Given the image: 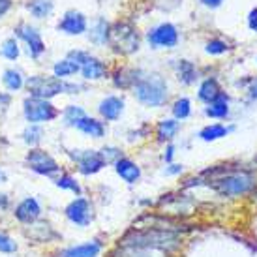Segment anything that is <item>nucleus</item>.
I'll return each instance as SVG.
<instances>
[{"mask_svg":"<svg viewBox=\"0 0 257 257\" xmlns=\"http://www.w3.org/2000/svg\"><path fill=\"white\" fill-rule=\"evenodd\" d=\"M118 246L147 251L160 250L164 253H169L180 246V235L165 227H137L122 236L118 240Z\"/></svg>","mask_w":257,"mask_h":257,"instance_id":"obj_1","label":"nucleus"},{"mask_svg":"<svg viewBox=\"0 0 257 257\" xmlns=\"http://www.w3.org/2000/svg\"><path fill=\"white\" fill-rule=\"evenodd\" d=\"M134 94L147 107H160L167 101V83L160 75H145L134 86Z\"/></svg>","mask_w":257,"mask_h":257,"instance_id":"obj_2","label":"nucleus"},{"mask_svg":"<svg viewBox=\"0 0 257 257\" xmlns=\"http://www.w3.org/2000/svg\"><path fill=\"white\" fill-rule=\"evenodd\" d=\"M214 190L223 197H238V195H246L253 190L255 186V179L251 177L250 173H229L225 177L214 180L212 182Z\"/></svg>","mask_w":257,"mask_h":257,"instance_id":"obj_3","label":"nucleus"},{"mask_svg":"<svg viewBox=\"0 0 257 257\" xmlns=\"http://www.w3.org/2000/svg\"><path fill=\"white\" fill-rule=\"evenodd\" d=\"M25 88L29 90L32 98L51 100L58 94L66 92V81L55 77V75H32L25 81Z\"/></svg>","mask_w":257,"mask_h":257,"instance_id":"obj_4","label":"nucleus"},{"mask_svg":"<svg viewBox=\"0 0 257 257\" xmlns=\"http://www.w3.org/2000/svg\"><path fill=\"white\" fill-rule=\"evenodd\" d=\"M25 164L32 173H36L40 177H47V179H57L60 175V164L55 158L51 156L47 150L43 149H30L25 156Z\"/></svg>","mask_w":257,"mask_h":257,"instance_id":"obj_5","label":"nucleus"},{"mask_svg":"<svg viewBox=\"0 0 257 257\" xmlns=\"http://www.w3.org/2000/svg\"><path fill=\"white\" fill-rule=\"evenodd\" d=\"M23 114L29 124H43V122L55 120L58 116V109L49 100H40V98L29 96L23 101Z\"/></svg>","mask_w":257,"mask_h":257,"instance_id":"obj_6","label":"nucleus"},{"mask_svg":"<svg viewBox=\"0 0 257 257\" xmlns=\"http://www.w3.org/2000/svg\"><path fill=\"white\" fill-rule=\"evenodd\" d=\"M64 216L66 220L70 221L72 225L79 229H85L88 227L90 223L94 221V205L92 201L88 197H75L72 199L64 208Z\"/></svg>","mask_w":257,"mask_h":257,"instance_id":"obj_7","label":"nucleus"},{"mask_svg":"<svg viewBox=\"0 0 257 257\" xmlns=\"http://www.w3.org/2000/svg\"><path fill=\"white\" fill-rule=\"evenodd\" d=\"M72 160L75 162L77 171L81 173L83 177L98 175L103 167H107V164H105V160H103L100 150H73Z\"/></svg>","mask_w":257,"mask_h":257,"instance_id":"obj_8","label":"nucleus"},{"mask_svg":"<svg viewBox=\"0 0 257 257\" xmlns=\"http://www.w3.org/2000/svg\"><path fill=\"white\" fill-rule=\"evenodd\" d=\"M42 214H43V207L42 203L36 199V197H32V195H27V197H23L14 208H12V216H14V220L17 223H21V225H32V223H36L38 220H42Z\"/></svg>","mask_w":257,"mask_h":257,"instance_id":"obj_9","label":"nucleus"},{"mask_svg":"<svg viewBox=\"0 0 257 257\" xmlns=\"http://www.w3.org/2000/svg\"><path fill=\"white\" fill-rule=\"evenodd\" d=\"M109 40L113 43V47L120 53H134L139 49V36L137 32L126 23H118L111 32Z\"/></svg>","mask_w":257,"mask_h":257,"instance_id":"obj_10","label":"nucleus"},{"mask_svg":"<svg viewBox=\"0 0 257 257\" xmlns=\"http://www.w3.org/2000/svg\"><path fill=\"white\" fill-rule=\"evenodd\" d=\"M101 251H103L101 240L92 238V240H85L81 244L66 246L58 251V257H100Z\"/></svg>","mask_w":257,"mask_h":257,"instance_id":"obj_11","label":"nucleus"},{"mask_svg":"<svg viewBox=\"0 0 257 257\" xmlns=\"http://www.w3.org/2000/svg\"><path fill=\"white\" fill-rule=\"evenodd\" d=\"M15 32H17V36L21 38L23 42L27 43L29 55L32 58H40L45 53V43H43L42 36H40V32L36 29H32L29 25H19Z\"/></svg>","mask_w":257,"mask_h":257,"instance_id":"obj_12","label":"nucleus"},{"mask_svg":"<svg viewBox=\"0 0 257 257\" xmlns=\"http://www.w3.org/2000/svg\"><path fill=\"white\" fill-rule=\"evenodd\" d=\"M149 42L154 47H175L179 42V32L173 27L171 23H164L152 32H149Z\"/></svg>","mask_w":257,"mask_h":257,"instance_id":"obj_13","label":"nucleus"},{"mask_svg":"<svg viewBox=\"0 0 257 257\" xmlns=\"http://www.w3.org/2000/svg\"><path fill=\"white\" fill-rule=\"evenodd\" d=\"M29 236L34 242H40V244H47L60 238V235L53 229V225H51L49 221H43V220H38L36 223L29 225Z\"/></svg>","mask_w":257,"mask_h":257,"instance_id":"obj_14","label":"nucleus"},{"mask_svg":"<svg viewBox=\"0 0 257 257\" xmlns=\"http://www.w3.org/2000/svg\"><path fill=\"white\" fill-rule=\"evenodd\" d=\"M114 171L126 184H136L137 180L141 179V167L134 160H130V158L116 160L114 162Z\"/></svg>","mask_w":257,"mask_h":257,"instance_id":"obj_15","label":"nucleus"},{"mask_svg":"<svg viewBox=\"0 0 257 257\" xmlns=\"http://www.w3.org/2000/svg\"><path fill=\"white\" fill-rule=\"evenodd\" d=\"M122 111H124V100H122L120 96H107L98 105V113L105 120H118Z\"/></svg>","mask_w":257,"mask_h":257,"instance_id":"obj_16","label":"nucleus"},{"mask_svg":"<svg viewBox=\"0 0 257 257\" xmlns=\"http://www.w3.org/2000/svg\"><path fill=\"white\" fill-rule=\"evenodd\" d=\"M58 29L66 32V34H72V36H77V34H83L86 29V21L85 17L79 14V12H68L66 17L60 21Z\"/></svg>","mask_w":257,"mask_h":257,"instance_id":"obj_17","label":"nucleus"},{"mask_svg":"<svg viewBox=\"0 0 257 257\" xmlns=\"http://www.w3.org/2000/svg\"><path fill=\"white\" fill-rule=\"evenodd\" d=\"M105 73H107V66L94 57H90L85 64L81 66V75L86 81H98V79L105 77Z\"/></svg>","mask_w":257,"mask_h":257,"instance_id":"obj_18","label":"nucleus"},{"mask_svg":"<svg viewBox=\"0 0 257 257\" xmlns=\"http://www.w3.org/2000/svg\"><path fill=\"white\" fill-rule=\"evenodd\" d=\"M75 128H77L81 134L92 137V139H100V137L105 136V126H103V122L96 120V118L88 116V114H86L85 118H81V120L77 122Z\"/></svg>","mask_w":257,"mask_h":257,"instance_id":"obj_19","label":"nucleus"},{"mask_svg":"<svg viewBox=\"0 0 257 257\" xmlns=\"http://www.w3.org/2000/svg\"><path fill=\"white\" fill-rule=\"evenodd\" d=\"M55 186L58 190H64V192H72L75 197H81L83 195V188L79 184V180L70 175V173H60L57 179H55Z\"/></svg>","mask_w":257,"mask_h":257,"instance_id":"obj_20","label":"nucleus"},{"mask_svg":"<svg viewBox=\"0 0 257 257\" xmlns=\"http://www.w3.org/2000/svg\"><path fill=\"white\" fill-rule=\"evenodd\" d=\"M25 81L27 79L23 77V73L19 70H15V68H8L2 73V83H4V86H6L10 92H19L23 86H25Z\"/></svg>","mask_w":257,"mask_h":257,"instance_id":"obj_21","label":"nucleus"},{"mask_svg":"<svg viewBox=\"0 0 257 257\" xmlns=\"http://www.w3.org/2000/svg\"><path fill=\"white\" fill-rule=\"evenodd\" d=\"M205 113L212 118H225L229 114V98L223 92H220V96L216 98L212 103H208V107L205 109Z\"/></svg>","mask_w":257,"mask_h":257,"instance_id":"obj_22","label":"nucleus"},{"mask_svg":"<svg viewBox=\"0 0 257 257\" xmlns=\"http://www.w3.org/2000/svg\"><path fill=\"white\" fill-rule=\"evenodd\" d=\"M220 86H218V81L216 79H205L203 83H201L199 86V92H197V96H199L201 101H205V103H212V101L220 96Z\"/></svg>","mask_w":257,"mask_h":257,"instance_id":"obj_23","label":"nucleus"},{"mask_svg":"<svg viewBox=\"0 0 257 257\" xmlns=\"http://www.w3.org/2000/svg\"><path fill=\"white\" fill-rule=\"evenodd\" d=\"M179 128H180V124L177 118H165V120H162L156 128L158 141H171L173 137L177 136Z\"/></svg>","mask_w":257,"mask_h":257,"instance_id":"obj_24","label":"nucleus"},{"mask_svg":"<svg viewBox=\"0 0 257 257\" xmlns=\"http://www.w3.org/2000/svg\"><path fill=\"white\" fill-rule=\"evenodd\" d=\"M81 72L79 64H75L73 60L70 58H64V60H58L57 64L53 66V75L58 79H64V77H72L75 73Z\"/></svg>","mask_w":257,"mask_h":257,"instance_id":"obj_25","label":"nucleus"},{"mask_svg":"<svg viewBox=\"0 0 257 257\" xmlns=\"http://www.w3.org/2000/svg\"><path fill=\"white\" fill-rule=\"evenodd\" d=\"M42 139H43V130L40 124H29L25 128V132H23V141L29 145L30 149L38 147V145L42 143Z\"/></svg>","mask_w":257,"mask_h":257,"instance_id":"obj_26","label":"nucleus"},{"mask_svg":"<svg viewBox=\"0 0 257 257\" xmlns=\"http://www.w3.org/2000/svg\"><path fill=\"white\" fill-rule=\"evenodd\" d=\"M229 132H231V128H225V126H221V124H210V126L201 130L199 137L203 141H216V139L225 137Z\"/></svg>","mask_w":257,"mask_h":257,"instance_id":"obj_27","label":"nucleus"},{"mask_svg":"<svg viewBox=\"0 0 257 257\" xmlns=\"http://www.w3.org/2000/svg\"><path fill=\"white\" fill-rule=\"evenodd\" d=\"M17 251H19V242H17L8 231L0 229V253H4V255H14Z\"/></svg>","mask_w":257,"mask_h":257,"instance_id":"obj_28","label":"nucleus"},{"mask_svg":"<svg viewBox=\"0 0 257 257\" xmlns=\"http://www.w3.org/2000/svg\"><path fill=\"white\" fill-rule=\"evenodd\" d=\"M86 113L83 107H79V105H68V107L64 109V113H62V118H64V124L66 126H77V122L81 120V118H85Z\"/></svg>","mask_w":257,"mask_h":257,"instance_id":"obj_29","label":"nucleus"},{"mask_svg":"<svg viewBox=\"0 0 257 257\" xmlns=\"http://www.w3.org/2000/svg\"><path fill=\"white\" fill-rule=\"evenodd\" d=\"M139 75V72H134V70H130V72H116V75H114V85L120 86V88H128V86H136L137 83H139V79L137 77Z\"/></svg>","mask_w":257,"mask_h":257,"instance_id":"obj_30","label":"nucleus"},{"mask_svg":"<svg viewBox=\"0 0 257 257\" xmlns=\"http://www.w3.org/2000/svg\"><path fill=\"white\" fill-rule=\"evenodd\" d=\"M179 79L184 83V85H192V83H195V79H197V72H195V68H193L192 62H188V60H180Z\"/></svg>","mask_w":257,"mask_h":257,"instance_id":"obj_31","label":"nucleus"},{"mask_svg":"<svg viewBox=\"0 0 257 257\" xmlns=\"http://www.w3.org/2000/svg\"><path fill=\"white\" fill-rule=\"evenodd\" d=\"M173 114L177 120H184L192 114V103L188 98H179V100L173 103Z\"/></svg>","mask_w":257,"mask_h":257,"instance_id":"obj_32","label":"nucleus"},{"mask_svg":"<svg viewBox=\"0 0 257 257\" xmlns=\"http://www.w3.org/2000/svg\"><path fill=\"white\" fill-rule=\"evenodd\" d=\"M0 55L8 60H17L19 58V45L15 42V38H8L0 47Z\"/></svg>","mask_w":257,"mask_h":257,"instance_id":"obj_33","label":"nucleus"},{"mask_svg":"<svg viewBox=\"0 0 257 257\" xmlns=\"http://www.w3.org/2000/svg\"><path fill=\"white\" fill-rule=\"evenodd\" d=\"M51 10H53V4H51L49 0H34L32 4H30V12L34 17L38 19H42V17H47L51 14Z\"/></svg>","mask_w":257,"mask_h":257,"instance_id":"obj_34","label":"nucleus"},{"mask_svg":"<svg viewBox=\"0 0 257 257\" xmlns=\"http://www.w3.org/2000/svg\"><path fill=\"white\" fill-rule=\"evenodd\" d=\"M90 40H92L94 43H105V40H109V27L105 21H100L96 27H94V30L90 32Z\"/></svg>","mask_w":257,"mask_h":257,"instance_id":"obj_35","label":"nucleus"},{"mask_svg":"<svg viewBox=\"0 0 257 257\" xmlns=\"http://www.w3.org/2000/svg\"><path fill=\"white\" fill-rule=\"evenodd\" d=\"M101 156H103V160H105V164H114L116 160H120V150L114 149V147H107V149L100 150Z\"/></svg>","mask_w":257,"mask_h":257,"instance_id":"obj_36","label":"nucleus"},{"mask_svg":"<svg viewBox=\"0 0 257 257\" xmlns=\"http://www.w3.org/2000/svg\"><path fill=\"white\" fill-rule=\"evenodd\" d=\"M227 51V45L220 40H212V42L207 43V53L208 55H221V53H225Z\"/></svg>","mask_w":257,"mask_h":257,"instance_id":"obj_37","label":"nucleus"},{"mask_svg":"<svg viewBox=\"0 0 257 257\" xmlns=\"http://www.w3.org/2000/svg\"><path fill=\"white\" fill-rule=\"evenodd\" d=\"M10 208H12V199H10V195L0 192V212H6V210H10Z\"/></svg>","mask_w":257,"mask_h":257,"instance_id":"obj_38","label":"nucleus"},{"mask_svg":"<svg viewBox=\"0 0 257 257\" xmlns=\"http://www.w3.org/2000/svg\"><path fill=\"white\" fill-rule=\"evenodd\" d=\"M182 171H184V169H182V165L169 164V167H165V169H164V175H167V177H173V175H180Z\"/></svg>","mask_w":257,"mask_h":257,"instance_id":"obj_39","label":"nucleus"},{"mask_svg":"<svg viewBox=\"0 0 257 257\" xmlns=\"http://www.w3.org/2000/svg\"><path fill=\"white\" fill-rule=\"evenodd\" d=\"M10 101H12V98H10L8 94L0 92V113H4V111L10 107Z\"/></svg>","mask_w":257,"mask_h":257,"instance_id":"obj_40","label":"nucleus"},{"mask_svg":"<svg viewBox=\"0 0 257 257\" xmlns=\"http://www.w3.org/2000/svg\"><path fill=\"white\" fill-rule=\"evenodd\" d=\"M173 158H175V147H173V145H169V147L165 149V154H164L165 164H173Z\"/></svg>","mask_w":257,"mask_h":257,"instance_id":"obj_41","label":"nucleus"},{"mask_svg":"<svg viewBox=\"0 0 257 257\" xmlns=\"http://www.w3.org/2000/svg\"><path fill=\"white\" fill-rule=\"evenodd\" d=\"M12 8V0H0V17Z\"/></svg>","mask_w":257,"mask_h":257,"instance_id":"obj_42","label":"nucleus"},{"mask_svg":"<svg viewBox=\"0 0 257 257\" xmlns=\"http://www.w3.org/2000/svg\"><path fill=\"white\" fill-rule=\"evenodd\" d=\"M248 25H250L251 30H255L257 32V10H253L250 14V21H248Z\"/></svg>","mask_w":257,"mask_h":257,"instance_id":"obj_43","label":"nucleus"},{"mask_svg":"<svg viewBox=\"0 0 257 257\" xmlns=\"http://www.w3.org/2000/svg\"><path fill=\"white\" fill-rule=\"evenodd\" d=\"M205 6H210V8H218L223 2V0H201Z\"/></svg>","mask_w":257,"mask_h":257,"instance_id":"obj_44","label":"nucleus"},{"mask_svg":"<svg viewBox=\"0 0 257 257\" xmlns=\"http://www.w3.org/2000/svg\"><path fill=\"white\" fill-rule=\"evenodd\" d=\"M250 98H253V100L257 98V79L251 83V86H250Z\"/></svg>","mask_w":257,"mask_h":257,"instance_id":"obj_45","label":"nucleus"},{"mask_svg":"<svg viewBox=\"0 0 257 257\" xmlns=\"http://www.w3.org/2000/svg\"><path fill=\"white\" fill-rule=\"evenodd\" d=\"M6 182H8V173L4 171L2 167H0V186H2V184H6Z\"/></svg>","mask_w":257,"mask_h":257,"instance_id":"obj_46","label":"nucleus"}]
</instances>
